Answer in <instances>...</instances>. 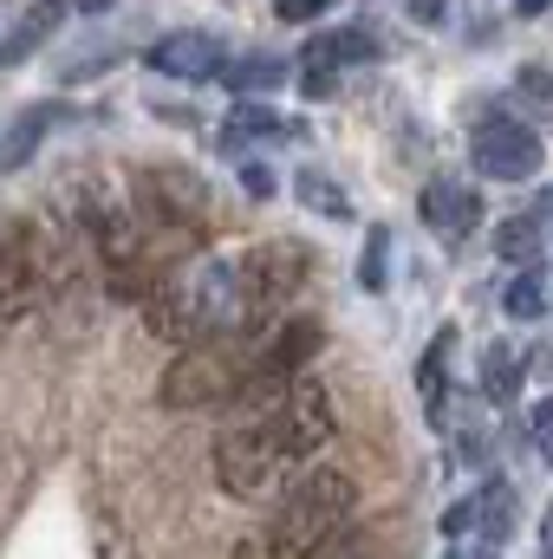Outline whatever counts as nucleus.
<instances>
[{
	"label": "nucleus",
	"instance_id": "f704fd0d",
	"mask_svg": "<svg viewBox=\"0 0 553 559\" xmlns=\"http://www.w3.org/2000/svg\"><path fill=\"white\" fill-rule=\"evenodd\" d=\"M541 559H553V514H548V554H541Z\"/></svg>",
	"mask_w": 553,
	"mask_h": 559
},
{
	"label": "nucleus",
	"instance_id": "b1692460",
	"mask_svg": "<svg viewBox=\"0 0 553 559\" xmlns=\"http://www.w3.org/2000/svg\"><path fill=\"white\" fill-rule=\"evenodd\" d=\"M449 352H456V325H443L436 338H430V352H423V365H416V391L436 404V391H443V365H449Z\"/></svg>",
	"mask_w": 553,
	"mask_h": 559
},
{
	"label": "nucleus",
	"instance_id": "1a4fd4ad",
	"mask_svg": "<svg viewBox=\"0 0 553 559\" xmlns=\"http://www.w3.org/2000/svg\"><path fill=\"white\" fill-rule=\"evenodd\" d=\"M268 423H274L280 449L293 455V462H313L326 442H332V429H339V417H332V397H326V384H306V378H293L286 391H280V404L268 411Z\"/></svg>",
	"mask_w": 553,
	"mask_h": 559
},
{
	"label": "nucleus",
	"instance_id": "5701e85b",
	"mask_svg": "<svg viewBox=\"0 0 553 559\" xmlns=\"http://www.w3.org/2000/svg\"><path fill=\"white\" fill-rule=\"evenodd\" d=\"M293 195H299V202H306L313 215H332V222H339V215H352V202H345V189H339V182H326L319 169H306V176L293 182Z\"/></svg>",
	"mask_w": 553,
	"mask_h": 559
},
{
	"label": "nucleus",
	"instance_id": "c756f323",
	"mask_svg": "<svg viewBox=\"0 0 553 559\" xmlns=\"http://www.w3.org/2000/svg\"><path fill=\"white\" fill-rule=\"evenodd\" d=\"M521 85H528L534 98H553V79H548V66H528V72H521Z\"/></svg>",
	"mask_w": 553,
	"mask_h": 559
},
{
	"label": "nucleus",
	"instance_id": "39448f33",
	"mask_svg": "<svg viewBox=\"0 0 553 559\" xmlns=\"http://www.w3.org/2000/svg\"><path fill=\"white\" fill-rule=\"evenodd\" d=\"M293 455L280 449L274 423H248V429H228L222 442H215V481L235 495V501H280L286 495V481H293Z\"/></svg>",
	"mask_w": 553,
	"mask_h": 559
},
{
	"label": "nucleus",
	"instance_id": "20e7f679",
	"mask_svg": "<svg viewBox=\"0 0 553 559\" xmlns=\"http://www.w3.org/2000/svg\"><path fill=\"white\" fill-rule=\"evenodd\" d=\"M52 286H59V235H46L39 222L0 228V319L7 325L33 319Z\"/></svg>",
	"mask_w": 553,
	"mask_h": 559
},
{
	"label": "nucleus",
	"instance_id": "393cba45",
	"mask_svg": "<svg viewBox=\"0 0 553 559\" xmlns=\"http://www.w3.org/2000/svg\"><path fill=\"white\" fill-rule=\"evenodd\" d=\"M339 85H345L339 66H306V59H299V92H306V98H339Z\"/></svg>",
	"mask_w": 553,
	"mask_h": 559
},
{
	"label": "nucleus",
	"instance_id": "aec40b11",
	"mask_svg": "<svg viewBox=\"0 0 553 559\" xmlns=\"http://www.w3.org/2000/svg\"><path fill=\"white\" fill-rule=\"evenodd\" d=\"M280 79H286V66H280L274 52H255V59L222 66V85H235V92H274Z\"/></svg>",
	"mask_w": 553,
	"mask_h": 559
},
{
	"label": "nucleus",
	"instance_id": "4468645a",
	"mask_svg": "<svg viewBox=\"0 0 553 559\" xmlns=\"http://www.w3.org/2000/svg\"><path fill=\"white\" fill-rule=\"evenodd\" d=\"M52 124H66V105H26V111L7 124V138H0V176H13L20 163H33V150L46 143Z\"/></svg>",
	"mask_w": 553,
	"mask_h": 559
},
{
	"label": "nucleus",
	"instance_id": "7ed1b4c3",
	"mask_svg": "<svg viewBox=\"0 0 553 559\" xmlns=\"http://www.w3.org/2000/svg\"><path fill=\"white\" fill-rule=\"evenodd\" d=\"M143 325L163 338V345H196L209 332H228L242 325V299H235V261H209V267H189V274L163 280L143 306Z\"/></svg>",
	"mask_w": 553,
	"mask_h": 559
},
{
	"label": "nucleus",
	"instance_id": "6e6552de",
	"mask_svg": "<svg viewBox=\"0 0 553 559\" xmlns=\"http://www.w3.org/2000/svg\"><path fill=\"white\" fill-rule=\"evenodd\" d=\"M469 163H475V176H489V182H528V176H541L548 143H541L534 124H521V118H489V124L469 138Z\"/></svg>",
	"mask_w": 553,
	"mask_h": 559
},
{
	"label": "nucleus",
	"instance_id": "2f4dec72",
	"mask_svg": "<svg viewBox=\"0 0 553 559\" xmlns=\"http://www.w3.org/2000/svg\"><path fill=\"white\" fill-rule=\"evenodd\" d=\"M449 559H495V540H475V547H456Z\"/></svg>",
	"mask_w": 553,
	"mask_h": 559
},
{
	"label": "nucleus",
	"instance_id": "2eb2a0df",
	"mask_svg": "<svg viewBox=\"0 0 553 559\" xmlns=\"http://www.w3.org/2000/svg\"><path fill=\"white\" fill-rule=\"evenodd\" d=\"M378 52H385V46H378L365 26H352V33H319V39H306L299 59H306V66H339V72H345V66H365V59H378Z\"/></svg>",
	"mask_w": 553,
	"mask_h": 559
},
{
	"label": "nucleus",
	"instance_id": "f8f14e48",
	"mask_svg": "<svg viewBox=\"0 0 553 559\" xmlns=\"http://www.w3.org/2000/svg\"><path fill=\"white\" fill-rule=\"evenodd\" d=\"M222 39L215 33H163L156 46H150V72H163V79H183V85H196V79H222Z\"/></svg>",
	"mask_w": 553,
	"mask_h": 559
},
{
	"label": "nucleus",
	"instance_id": "dca6fc26",
	"mask_svg": "<svg viewBox=\"0 0 553 559\" xmlns=\"http://www.w3.org/2000/svg\"><path fill=\"white\" fill-rule=\"evenodd\" d=\"M521 371H528V365H521V352H515V345H502V338H495V345H489V352H482V397H489V404H502V411H508V404H515V397H521Z\"/></svg>",
	"mask_w": 553,
	"mask_h": 559
},
{
	"label": "nucleus",
	"instance_id": "f3484780",
	"mask_svg": "<svg viewBox=\"0 0 553 559\" xmlns=\"http://www.w3.org/2000/svg\"><path fill=\"white\" fill-rule=\"evenodd\" d=\"M495 254H502L508 267H534V261H541V222H534V215H508V222L495 228Z\"/></svg>",
	"mask_w": 553,
	"mask_h": 559
},
{
	"label": "nucleus",
	"instance_id": "412c9836",
	"mask_svg": "<svg viewBox=\"0 0 553 559\" xmlns=\"http://www.w3.org/2000/svg\"><path fill=\"white\" fill-rule=\"evenodd\" d=\"M358 286H365V293H385V286H391V228H365V248H358Z\"/></svg>",
	"mask_w": 553,
	"mask_h": 559
},
{
	"label": "nucleus",
	"instance_id": "ddd939ff",
	"mask_svg": "<svg viewBox=\"0 0 553 559\" xmlns=\"http://www.w3.org/2000/svg\"><path fill=\"white\" fill-rule=\"evenodd\" d=\"M66 13H72V0H33V7L0 33V72H13L20 59H33V52L59 33V20H66Z\"/></svg>",
	"mask_w": 553,
	"mask_h": 559
},
{
	"label": "nucleus",
	"instance_id": "72a5a7b5",
	"mask_svg": "<svg viewBox=\"0 0 553 559\" xmlns=\"http://www.w3.org/2000/svg\"><path fill=\"white\" fill-rule=\"evenodd\" d=\"M72 7H79V13H105L111 0H72Z\"/></svg>",
	"mask_w": 553,
	"mask_h": 559
},
{
	"label": "nucleus",
	"instance_id": "9d476101",
	"mask_svg": "<svg viewBox=\"0 0 553 559\" xmlns=\"http://www.w3.org/2000/svg\"><path fill=\"white\" fill-rule=\"evenodd\" d=\"M423 222L443 235V248H462L482 228V195L462 176H430L423 182Z\"/></svg>",
	"mask_w": 553,
	"mask_h": 559
},
{
	"label": "nucleus",
	"instance_id": "423d86ee",
	"mask_svg": "<svg viewBox=\"0 0 553 559\" xmlns=\"http://www.w3.org/2000/svg\"><path fill=\"white\" fill-rule=\"evenodd\" d=\"M313 280V248L306 241H261L235 261V299H242V325H261L274 306H286L299 286Z\"/></svg>",
	"mask_w": 553,
	"mask_h": 559
},
{
	"label": "nucleus",
	"instance_id": "bb28decb",
	"mask_svg": "<svg viewBox=\"0 0 553 559\" xmlns=\"http://www.w3.org/2000/svg\"><path fill=\"white\" fill-rule=\"evenodd\" d=\"M475 521H482V501L469 495V501H456V508L443 514V534H449V540H462V534H475Z\"/></svg>",
	"mask_w": 553,
	"mask_h": 559
},
{
	"label": "nucleus",
	"instance_id": "cd10ccee",
	"mask_svg": "<svg viewBox=\"0 0 553 559\" xmlns=\"http://www.w3.org/2000/svg\"><path fill=\"white\" fill-rule=\"evenodd\" d=\"M332 0H274V13L286 20V26H306V20H319Z\"/></svg>",
	"mask_w": 553,
	"mask_h": 559
},
{
	"label": "nucleus",
	"instance_id": "473e14b6",
	"mask_svg": "<svg viewBox=\"0 0 553 559\" xmlns=\"http://www.w3.org/2000/svg\"><path fill=\"white\" fill-rule=\"evenodd\" d=\"M553 0H515V13H521V20H528V13H548Z\"/></svg>",
	"mask_w": 553,
	"mask_h": 559
},
{
	"label": "nucleus",
	"instance_id": "0eeeda50",
	"mask_svg": "<svg viewBox=\"0 0 553 559\" xmlns=\"http://www.w3.org/2000/svg\"><path fill=\"white\" fill-rule=\"evenodd\" d=\"M131 195H138V222L143 228H202L209 222V189L176 169V163H156L131 176Z\"/></svg>",
	"mask_w": 553,
	"mask_h": 559
},
{
	"label": "nucleus",
	"instance_id": "a878e982",
	"mask_svg": "<svg viewBox=\"0 0 553 559\" xmlns=\"http://www.w3.org/2000/svg\"><path fill=\"white\" fill-rule=\"evenodd\" d=\"M528 436H534V455H541V462H553V397H541V404H534Z\"/></svg>",
	"mask_w": 553,
	"mask_h": 559
},
{
	"label": "nucleus",
	"instance_id": "6ab92c4d",
	"mask_svg": "<svg viewBox=\"0 0 553 559\" xmlns=\"http://www.w3.org/2000/svg\"><path fill=\"white\" fill-rule=\"evenodd\" d=\"M475 501H482V521H475V534L502 547V540L515 534V488H508V481H489Z\"/></svg>",
	"mask_w": 553,
	"mask_h": 559
},
{
	"label": "nucleus",
	"instance_id": "a211bd4d",
	"mask_svg": "<svg viewBox=\"0 0 553 559\" xmlns=\"http://www.w3.org/2000/svg\"><path fill=\"white\" fill-rule=\"evenodd\" d=\"M280 131H286V118H280V111L255 105V98H242V105L228 111V131H222V143H228V150H242V143H255V138H280Z\"/></svg>",
	"mask_w": 553,
	"mask_h": 559
},
{
	"label": "nucleus",
	"instance_id": "c9c22d12",
	"mask_svg": "<svg viewBox=\"0 0 553 559\" xmlns=\"http://www.w3.org/2000/svg\"><path fill=\"white\" fill-rule=\"evenodd\" d=\"M541 215H553V189H548V195H541Z\"/></svg>",
	"mask_w": 553,
	"mask_h": 559
},
{
	"label": "nucleus",
	"instance_id": "7c9ffc66",
	"mask_svg": "<svg viewBox=\"0 0 553 559\" xmlns=\"http://www.w3.org/2000/svg\"><path fill=\"white\" fill-rule=\"evenodd\" d=\"M443 7H449V0H411V20H423V26H436V20H443Z\"/></svg>",
	"mask_w": 553,
	"mask_h": 559
},
{
	"label": "nucleus",
	"instance_id": "c85d7f7f",
	"mask_svg": "<svg viewBox=\"0 0 553 559\" xmlns=\"http://www.w3.org/2000/svg\"><path fill=\"white\" fill-rule=\"evenodd\" d=\"M242 182H248V195H261V202H268V195L280 189V182H274V169H268V163H248V169H242Z\"/></svg>",
	"mask_w": 553,
	"mask_h": 559
},
{
	"label": "nucleus",
	"instance_id": "4be33fe9",
	"mask_svg": "<svg viewBox=\"0 0 553 559\" xmlns=\"http://www.w3.org/2000/svg\"><path fill=\"white\" fill-rule=\"evenodd\" d=\"M502 312H508V319H541V312H548V286H541L534 267H521V274L502 286Z\"/></svg>",
	"mask_w": 553,
	"mask_h": 559
},
{
	"label": "nucleus",
	"instance_id": "f03ea898",
	"mask_svg": "<svg viewBox=\"0 0 553 559\" xmlns=\"http://www.w3.org/2000/svg\"><path fill=\"white\" fill-rule=\"evenodd\" d=\"M261 365V325H228V332H209L196 345L176 352V365L163 371L156 397L169 411H215V404H242L248 378Z\"/></svg>",
	"mask_w": 553,
	"mask_h": 559
},
{
	"label": "nucleus",
	"instance_id": "f257e3e1",
	"mask_svg": "<svg viewBox=\"0 0 553 559\" xmlns=\"http://www.w3.org/2000/svg\"><path fill=\"white\" fill-rule=\"evenodd\" d=\"M358 514V488L345 468H313L293 475L286 495L274 501V521L248 540H235V559H313L339 527H352Z\"/></svg>",
	"mask_w": 553,
	"mask_h": 559
},
{
	"label": "nucleus",
	"instance_id": "9b49d317",
	"mask_svg": "<svg viewBox=\"0 0 553 559\" xmlns=\"http://www.w3.org/2000/svg\"><path fill=\"white\" fill-rule=\"evenodd\" d=\"M319 345H326V325L319 319H280V325H261V378H280V384H293L313 358H319Z\"/></svg>",
	"mask_w": 553,
	"mask_h": 559
}]
</instances>
